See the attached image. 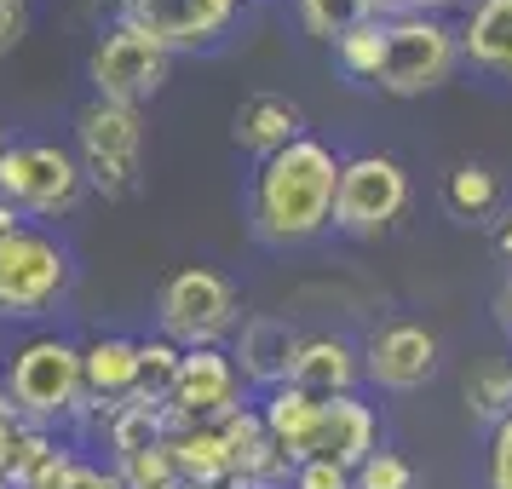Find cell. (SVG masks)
I'll return each mask as SVG.
<instances>
[{"label": "cell", "mask_w": 512, "mask_h": 489, "mask_svg": "<svg viewBox=\"0 0 512 489\" xmlns=\"http://www.w3.org/2000/svg\"><path fill=\"white\" fill-rule=\"evenodd\" d=\"M403 208H409V173L392 156H357L340 167L334 225L346 236H380Z\"/></svg>", "instance_id": "ba28073f"}, {"label": "cell", "mask_w": 512, "mask_h": 489, "mask_svg": "<svg viewBox=\"0 0 512 489\" xmlns=\"http://www.w3.org/2000/svg\"><path fill=\"white\" fill-rule=\"evenodd\" d=\"M466 409L478 420L512 415V363H478L466 374Z\"/></svg>", "instance_id": "d4e9b609"}, {"label": "cell", "mask_w": 512, "mask_h": 489, "mask_svg": "<svg viewBox=\"0 0 512 489\" xmlns=\"http://www.w3.org/2000/svg\"><path fill=\"white\" fill-rule=\"evenodd\" d=\"M6 403L29 420H52L81 409V351L58 334H41L29 340L18 357H12V380H6Z\"/></svg>", "instance_id": "277c9868"}, {"label": "cell", "mask_w": 512, "mask_h": 489, "mask_svg": "<svg viewBox=\"0 0 512 489\" xmlns=\"http://www.w3.org/2000/svg\"><path fill=\"white\" fill-rule=\"evenodd\" d=\"M300 104L282 93H254L242 110H236L231 121V139L242 144V150H254V156H277V150H288L294 139H305L300 133Z\"/></svg>", "instance_id": "e0dca14e"}, {"label": "cell", "mask_w": 512, "mask_h": 489, "mask_svg": "<svg viewBox=\"0 0 512 489\" xmlns=\"http://www.w3.org/2000/svg\"><path fill=\"white\" fill-rule=\"evenodd\" d=\"M98 6H110V12H127V0H98Z\"/></svg>", "instance_id": "74e56055"}, {"label": "cell", "mask_w": 512, "mask_h": 489, "mask_svg": "<svg viewBox=\"0 0 512 489\" xmlns=\"http://www.w3.org/2000/svg\"><path fill=\"white\" fill-rule=\"evenodd\" d=\"M18 438H24V415L0 397V478L12 472V449H18Z\"/></svg>", "instance_id": "d6a6232c"}, {"label": "cell", "mask_w": 512, "mask_h": 489, "mask_svg": "<svg viewBox=\"0 0 512 489\" xmlns=\"http://www.w3.org/2000/svg\"><path fill=\"white\" fill-rule=\"evenodd\" d=\"M340 162L317 139H294L288 150L265 156L254 179V225L265 242H305L334 219Z\"/></svg>", "instance_id": "6da1fadb"}, {"label": "cell", "mask_w": 512, "mask_h": 489, "mask_svg": "<svg viewBox=\"0 0 512 489\" xmlns=\"http://www.w3.org/2000/svg\"><path fill=\"white\" fill-rule=\"evenodd\" d=\"M18 231H24V225H18V208H12V202H0V242H12Z\"/></svg>", "instance_id": "d590c367"}, {"label": "cell", "mask_w": 512, "mask_h": 489, "mask_svg": "<svg viewBox=\"0 0 512 489\" xmlns=\"http://www.w3.org/2000/svg\"><path fill=\"white\" fill-rule=\"evenodd\" d=\"M432 369H438V340L420 323H392L369 340V374L380 386H392V392L420 386Z\"/></svg>", "instance_id": "4fadbf2b"}, {"label": "cell", "mask_w": 512, "mask_h": 489, "mask_svg": "<svg viewBox=\"0 0 512 489\" xmlns=\"http://www.w3.org/2000/svg\"><path fill=\"white\" fill-rule=\"evenodd\" d=\"M501 70H507V75H512V58H507V64H501Z\"/></svg>", "instance_id": "ab89813d"}, {"label": "cell", "mask_w": 512, "mask_h": 489, "mask_svg": "<svg viewBox=\"0 0 512 489\" xmlns=\"http://www.w3.org/2000/svg\"><path fill=\"white\" fill-rule=\"evenodd\" d=\"M443 202H449V213L455 219H489L495 213V202H501V185H495V173L478 162H466L449 173V185H443Z\"/></svg>", "instance_id": "603a6c76"}, {"label": "cell", "mask_w": 512, "mask_h": 489, "mask_svg": "<svg viewBox=\"0 0 512 489\" xmlns=\"http://www.w3.org/2000/svg\"><path fill=\"white\" fill-rule=\"evenodd\" d=\"M236 323V294L219 271H202L190 265L179 277H167L162 288V328L179 351L196 346H219V334Z\"/></svg>", "instance_id": "52a82bcc"}, {"label": "cell", "mask_w": 512, "mask_h": 489, "mask_svg": "<svg viewBox=\"0 0 512 489\" xmlns=\"http://www.w3.org/2000/svg\"><path fill=\"white\" fill-rule=\"evenodd\" d=\"M501 305H507V323H512V282H507V294H501Z\"/></svg>", "instance_id": "f35d334b"}, {"label": "cell", "mask_w": 512, "mask_h": 489, "mask_svg": "<svg viewBox=\"0 0 512 489\" xmlns=\"http://www.w3.org/2000/svg\"><path fill=\"white\" fill-rule=\"evenodd\" d=\"M288 380H294L300 392H311V397H340V392H351V380H357V357H351V346L334 340V334L300 340Z\"/></svg>", "instance_id": "d6986e66"}, {"label": "cell", "mask_w": 512, "mask_h": 489, "mask_svg": "<svg viewBox=\"0 0 512 489\" xmlns=\"http://www.w3.org/2000/svg\"><path fill=\"white\" fill-rule=\"evenodd\" d=\"M167 438V420L156 403H139V397H121L116 409H110V449H116V461H133L144 449H156Z\"/></svg>", "instance_id": "7402d4cb"}, {"label": "cell", "mask_w": 512, "mask_h": 489, "mask_svg": "<svg viewBox=\"0 0 512 489\" xmlns=\"http://www.w3.org/2000/svg\"><path fill=\"white\" fill-rule=\"evenodd\" d=\"M127 24L144 29L156 47H202L231 24L213 0H127Z\"/></svg>", "instance_id": "7c38bea8"}, {"label": "cell", "mask_w": 512, "mask_h": 489, "mask_svg": "<svg viewBox=\"0 0 512 489\" xmlns=\"http://www.w3.org/2000/svg\"><path fill=\"white\" fill-rule=\"evenodd\" d=\"M29 35V6L24 0H0V52H12Z\"/></svg>", "instance_id": "1f68e13d"}, {"label": "cell", "mask_w": 512, "mask_h": 489, "mask_svg": "<svg viewBox=\"0 0 512 489\" xmlns=\"http://www.w3.org/2000/svg\"><path fill=\"white\" fill-rule=\"evenodd\" d=\"M167 461L179 478L202 489H225L231 484V461H225V443H219V426H173L162 438Z\"/></svg>", "instance_id": "ac0fdd59"}, {"label": "cell", "mask_w": 512, "mask_h": 489, "mask_svg": "<svg viewBox=\"0 0 512 489\" xmlns=\"http://www.w3.org/2000/svg\"><path fill=\"white\" fill-rule=\"evenodd\" d=\"M443 6H455V0H369V12H392V18H403V12L432 18V12H443Z\"/></svg>", "instance_id": "836d02e7"}, {"label": "cell", "mask_w": 512, "mask_h": 489, "mask_svg": "<svg viewBox=\"0 0 512 489\" xmlns=\"http://www.w3.org/2000/svg\"><path fill=\"white\" fill-rule=\"evenodd\" d=\"M75 489H127L116 478V472H87V466H81V472H75Z\"/></svg>", "instance_id": "e575fe53"}, {"label": "cell", "mask_w": 512, "mask_h": 489, "mask_svg": "<svg viewBox=\"0 0 512 489\" xmlns=\"http://www.w3.org/2000/svg\"><path fill=\"white\" fill-rule=\"evenodd\" d=\"M70 288V254L41 231L0 242V317H35Z\"/></svg>", "instance_id": "8992f818"}, {"label": "cell", "mask_w": 512, "mask_h": 489, "mask_svg": "<svg viewBox=\"0 0 512 489\" xmlns=\"http://www.w3.org/2000/svg\"><path fill=\"white\" fill-rule=\"evenodd\" d=\"M75 139H81V179H93L110 202H121L127 190L139 185V162H144L139 110L93 98V104L75 116Z\"/></svg>", "instance_id": "3957f363"}, {"label": "cell", "mask_w": 512, "mask_h": 489, "mask_svg": "<svg viewBox=\"0 0 512 489\" xmlns=\"http://www.w3.org/2000/svg\"><path fill=\"white\" fill-rule=\"evenodd\" d=\"M300 24L317 41H340L357 24H369V0H300Z\"/></svg>", "instance_id": "484cf974"}, {"label": "cell", "mask_w": 512, "mask_h": 489, "mask_svg": "<svg viewBox=\"0 0 512 489\" xmlns=\"http://www.w3.org/2000/svg\"><path fill=\"white\" fill-rule=\"evenodd\" d=\"M374 409L369 403H357L351 392L340 397H323V415H317V432H311V455L305 461H334L357 472V466L374 455Z\"/></svg>", "instance_id": "8fae6325"}, {"label": "cell", "mask_w": 512, "mask_h": 489, "mask_svg": "<svg viewBox=\"0 0 512 489\" xmlns=\"http://www.w3.org/2000/svg\"><path fill=\"white\" fill-rule=\"evenodd\" d=\"M87 75H93V87H98L104 104H127V110H139V98H150L167 81V47H156L144 29L121 24L116 35L93 52Z\"/></svg>", "instance_id": "30bf717a"}, {"label": "cell", "mask_w": 512, "mask_h": 489, "mask_svg": "<svg viewBox=\"0 0 512 489\" xmlns=\"http://www.w3.org/2000/svg\"><path fill=\"white\" fill-rule=\"evenodd\" d=\"M58 455H64V449H58V443H52L41 426H24V438H18V449H12V472H6V484L24 489L29 478H35L47 461H58Z\"/></svg>", "instance_id": "83f0119b"}, {"label": "cell", "mask_w": 512, "mask_h": 489, "mask_svg": "<svg viewBox=\"0 0 512 489\" xmlns=\"http://www.w3.org/2000/svg\"><path fill=\"white\" fill-rule=\"evenodd\" d=\"M294 489H351V472L334 461H300L294 466Z\"/></svg>", "instance_id": "4dcf8cb0"}, {"label": "cell", "mask_w": 512, "mask_h": 489, "mask_svg": "<svg viewBox=\"0 0 512 489\" xmlns=\"http://www.w3.org/2000/svg\"><path fill=\"white\" fill-rule=\"evenodd\" d=\"M294 351H300V340H294V328L282 323V317H254V323L242 328V351L236 357H242V374L265 380V392H271V386L288 380Z\"/></svg>", "instance_id": "ffe728a7"}, {"label": "cell", "mask_w": 512, "mask_h": 489, "mask_svg": "<svg viewBox=\"0 0 512 489\" xmlns=\"http://www.w3.org/2000/svg\"><path fill=\"white\" fill-rule=\"evenodd\" d=\"M351 489H415V466L392 449H374L369 461L351 472Z\"/></svg>", "instance_id": "4316f807"}, {"label": "cell", "mask_w": 512, "mask_h": 489, "mask_svg": "<svg viewBox=\"0 0 512 489\" xmlns=\"http://www.w3.org/2000/svg\"><path fill=\"white\" fill-rule=\"evenodd\" d=\"M0 150H6V139H0Z\"/></svg>", "instance_id": "b9f144b4"}, {"label": "cell", "mask_w": 512, "mask_h": 489, "mask_svg": "<svg viewBox=\"0 0 512 489\" xmlns=\"http://www.w3.org/2000/svg\"><path fill=\"white\" fill-rule=\"evenodd\" d=\"M340 64H346L351 75H380V18H369V24H357L351 35H340Z\"/></svg>", "instance_id": "f1b7e54d"}, {"label": "cell", "mask_w": 512, "mask_h": 489, "mask_svg": "<svg viewBox=\"0 0 512 489\" xmlns=\"http://www.w3.org/2000/svg\"><path fill=\"white\" fill-rule=\"evenodd\" d=\"M317 415H323V397L300 392L294 380H282V386H271V392H265V409H259V420H265V438L282 449V461H288V466H300L305 455H311Z\"/></svg>", "instance_id": "2e32d148"}, {"label": "cell", "mask_w": 512, "mask_h": 489, "mask_svg": "<svg viewBox=\"0 0 512 489\" xmlns=\"http://www.w3.org/2000/svg\"><path fill=\"white\" fill-rule=\"evenodd\" d=\"M133 380H139V340L104 334L81 351V397H87L81 409H93V403L116 409L121 397H133Z\"/></svg>", "instance_id": "9a60e30c"}, {"label": "cell", "mask_w": 512, "mask_h": 489, "mask_svg": "<svg viewBox=\"0 0 512 489\" xmlns=\"http://www.w3.org/2000/svg\"><path fill=\"white\" fill-rule=\"evenodd\" d=\"M455 29L443 18H420V12H403V18H380V87L397 98L432 93L449 81L455 70Z\"/></svg>", "instance_id": "7a4b0ae2"}, {"label": "cell", "mask_w": 512, "mask_h": 489, "mask_svg": "<svg viewBox=\"0 0 512 489\" xmlns=\"http://www.w3.org/2000/svg\"><path fill=\"white\" fill-rule=\"evenodd\" d=\"M461 52L484 70H501L512 58V0H484L461 29Z\"/></svg>", "instance_id": "44dd1931"}, {"label": "cell", "mask_w": 512, "mask_h": 489, "mask_svg": "<svg viewBox=\"0 0 512 489\" xmlns=\"http://www.w3.org/2000/svg\"><path fill=\"white\" fill-rule=\"evenodd\" d=\"M236 409V363L219 346H196L179 357V374H173V392L162 403L167 432L173 426H213Z\"/></svg>", "instance_id": "9c48e42d"}, {"label": "cell", "mask_w": 512, "mask_h": 489, "mask_svg": "<svg viewBox=\"0 0 512 489\" xmlns=\"http://www.w3.org/2000/svg\"><path fill=\"white\" fill-rule=\"evenodd\" d=\"M219 426V443H225V461H231V478L242 489L254 484H271V478H282L288 472V461H282V449L271 438H265V420H259V409H242L236 403L225 420H213Z\"/></svg>", "instance_id": "5bb4252c"}, {"label": "cell", "mask_w": 512, "mask_h": 489, "mask_svg": "<svg viewBox=\"0 0 512 489\" xmlns=\"http://www.w3.org/2000/svg\"><path fill=\"white\" fill-rule=\"evenodd\" d=\"M179 357H185V351L173 346L167 334L162 340H139V380H133V397L162 409L167 392H173V374H179Z\"/></svg>", "instance_id": "cb8c5ba5"}, {"label": "cell", "mask_w": 512, "mask_h": 489, "mask_svg": "<svg viewBox=\"0 0 512 489\" xmlns=\"http://www.w3.org/2000/svg\"><path fill=\"white\" fill-rule=\"evenodd\" d=\"M81 196V162L64 144H12L0 150V202L29 213H70Z\"/></svg>", "instance_id": "5b68a950"}, {"label": "cell", "mask_w": 512, "mask_h": 489, "mask_svg": "<svg viewBox=\"0 0 512 489\" xmlns=\"http://www.w3.org/2000/svg\"><path fill=\"white\" fill-rule=\"evenodd\" d=\"M0 489H12V484H6V478H0Z\"/></svg>", "instance_id": "60d3db41"}, {"label": "cell", "mask_w": 512, "mask_h": 489, "mask_svg": "<svg viewBox=\"0 0 512 489\" xmlns=\"http://www.w3.org/2000/svg\"><path fill=\"white\" fill-rule=\"evenodd\" d=\"M489 489H512V415L495 420V443H489Z\"/></svg>", "instance_id": "f546056e"}, {"label": "cell", "mask_w": 512, "mask_h": 489, "mask_svg": "<svg viewBox=\"0 0 512 489\" xmlns=\"http://www.w3.org/2000/svg\"><path fill=\"white\" fill-rule=\"evenodd\" d=\"M213 6H219V12H225V18H231L236 6H242V0H213Z\"/></svg>", "instance_id": "8d00e7d4"}]
</instances>
